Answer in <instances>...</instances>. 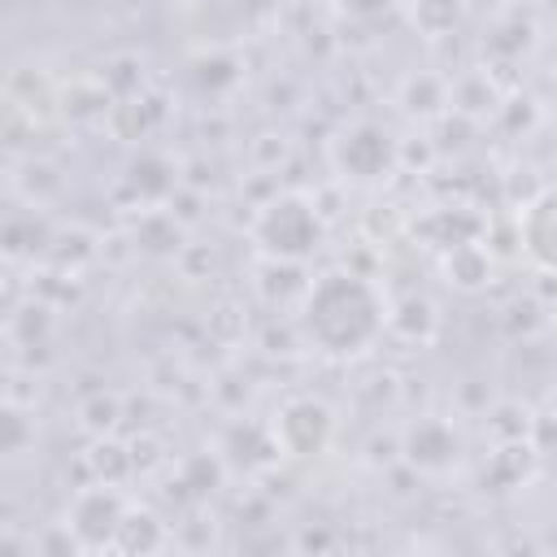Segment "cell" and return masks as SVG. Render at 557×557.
<instances>
[{"label": "cell", "instance_id": "obj_4", "mask_svg": "<svg viewBox=\"0 0 557 557\" xmlns=\"http://www.w3.org/2000/svg\"><path fill=\"white\" fill-rule=\"evenodd\" d=\"M270 435L283 457L292 461H313L331 448L335 440V409L318 396H287L278 413L270 418Z\"/></svg>", "mask_w": 557, "mask_h": 557}, {"label": "cell", "instance_id": "obj_8", "mask_svg": "<svg viewBox=\"0 0 557 557\" xmlns=\"http://www.w3.org/2000/svg\"><path fill=\"white\" fill-rule=\"evenodd\" d=\"M387 335L409 344V348H422L440 335V309L431 296L422 292H405L396 300H387Z\"/></svg>", "mask_w": 557, "mask_h": 557}, {"label": "cell", "instance_id": "obj_5", "mask_svg": "<svg viewBox=\"0 0 557 557\" xmlns=\"http://www.w3.org/2000/svg\"><path fill=\"white\" fill-rule=\"evenodd\" d=\"M126 509H131V500L117 483H91L87 479L65 505V527L78 535L83 553H113V540H117Z\"/></svg>", "mask_w": 557, "mask_h": 557}, {"label": "cell", "instance_id": "obj_10", "mask_svg": "<svg viewBox=\"0 0 557 557\" xmlns=\"http://www.w3.org/2000/svg\"><path fill=\"white\" fill-rule=\"evenodd\" d=\"M396 104L418 122H440L453 109V87H448V78H440L431 70H413V74H405Z\"/></svg>", "mask_w": 557, "mask_h": 557}, {"label": "cell", "instance_id": "obj_2", "mask_svg": "<svg viewBox=\"0 0 557 557\" xmlns=\"http://www.w3.org/2000/svg\"><path fill=\"white\" fill-rule=\"evenodd\" d=\"M248 239H252L257 257L305 265L326 244V222L309 191H274L270 200L257 205Z\"/></svg>", "mask_w": 557, "mask_h": 557}, {"label": "cell", "instance_id": "obj_20", "mask_svg": "<svg viewBox=\"0 0 557 557\" xmlns=\"http://www.w3.org/2000/svg\"><path fill=\"white\" fill-rule=\"evenodd\" d=\"M26 444H35V431L26 435V409L17 400H4V457H22Z\"/></svg>", "mask_w": 557, "mask_h": 557}, {"label": "cell", "instance_id": "obj_19", "mask_svg": "<svg viewBox=\"0 0 557 557\" xmlns=\"http://www.w3.org/2000/svg\"><path fill=\"white\" fill-rule=\"evenodd\" d=\"M531 431H535V418H531V409L522 405V400H500V405H492V413H487V435L500 444V440H531Z\"/></svg>", "mask_w": 557, "mask_h": 557}, {"label": "cell", "instance_id": "obj_13", "mask_svg": "<svg viewBox=\"0 0 557 557\" xmlns=\"http://www.w3.org/2000/svg\"><path fill=\"white\" fill-rule=\"evenodd\" d=\"M170 540L174 535H170V522H161V513H152L148 505H131L117 527L113 553H161Z\"/></svg>", "mask_w": 557, "mask_h": 557}, {"label": "cell", "instance_id": "obj_17", "mask_svg": "<svg viewBox=\"0 0 557 557\" xmlns=\"http://www.w3.org/2000/svg\"><path fill=\"white\" fill-rule=\"evenodd\" d=\"M222 483V457L218 453H191L183 466H178V487L191 496V500H205L209 492H218Z\"/></svg>", "mask_w": 557, "mask_h": 557}, {"label": "cell", "instance_id": "obj_12", "mask_svg": "<svg viewBox=\"0 0 557 557\" xmlns=\"http://www.w3.org/2000/svg\"><path fill=\"white\" fill-rule=\"evenodd\" d=\"M535 461H540V453H535L531 440H500V444L492 448L487 466H483V479H487L492 487L509 492V487H522V483L535 474Z\"/></svg>", "mask_w": 557, "mask_h": 557}, {"label": "cell", "instance_id": "obj_23", "mask_svg": "<svg viewBox=\"0 0 557 557\" xmlns=\"http://www.w3.org/2000/svg\"><path fill=\"white\" fill-rule=\"evenodd\" d=\"M335 540L331 535H305V540H296V548H331Z\"/></svg>", "mask_w": 557, "mask_h": 557}, {"label": "cell", "instance_id": "obj_22", "mask_svg": "<svg viewBox=\"0 0 557 557\" xmlns=\"http://www.w3.org/2000/svg\"><path fill=\"white\" fill-rule=\"evenodd\" d=\"M131 453H135V470H148V466H157V461H161V453H157V440H152V435L131 440Z\"/></svg>", "mask_w": 557, "mask_h": 557}, {"label": "cell", "instance_id": "obj_21", "mask_svg": "<svg viewBox=\"0 0 557 557\" xmlns=\"http://www.w3.org/2000/svg\"><path fill=\"white\" fill-rule=\"evenodd\" d=\"M335 9L348 13V17H357V22H374V17L392 13L396 0H335Z\"/></svg>", "mask_w": 557, "mask_h": 557}, {"label": "cell", "instance_id": "obj_6", "mask_svg": "<svg viewBox=\"0 0 557 557\" xmlns=\"http://www.w3.org/2000/svg\"><path fill=\"white\" fill-rule=\"evenodd\" d=\"M466 440L453 426V418L440 413H422L400 431V461L418 474H448L461 466Z\"/></svg>", "mask_w": 557, "mask_h": 557}, {"label": "cell", "instance_id": "obj_7", "mask_svg": "<svg viewBox=\"0 0 557 557\" xmlns=\"http://www.w3.org/2000/svg\"><path fill=\"white\" fill-rule=\"evenodd\" d=\"M518 248L540 274L557 278V183L540 187L518 209Z\"/></svg>", "mask_w": 557, "mask_h": 557}, {"label": "cell", "instance_id": "obj_16", "mask_svg": "<svg viewBox=\"0 0 557 557\" xmlns=\"http://www.w3.org/2000/svg\"><path fill=\"white\" fill-rule=\"evenodd\" d=\"M126 183H131V191H135V200L139 205H157V200H165L170 191H174V165L165 161V157H157V152H139L131 165H126Z\"/></svg>", "mask_w": 557, "mask_h": 557}, {"label": "cell", "instance_id": "obj_18", "mask_svg": "<svg viewBox=\"0 0 557 557\" xmlns=\"http://www.w3.org/2000/svg\"><path fill=\"white\" fill-rule=\"evenodd\" d=\"M122 426V400L113 392H91L78 400V431L87 435H113Z\"/></svg>", "mask_w": 557, "mask_h": 557}, {"label": "cell", "instance_id": "obj_9", "mask_svg": "<svg viewBox=\"0 0 557 557\" xmlns=\"http://www.w3.org/2000/svg\"><path fill=\"white\" fill-rule=\"evenodd\" d=\"M440 270H444V283H448V287H457V292L474 296V292H483V287L492 283L496 261H492L487 244H479V239H461V244L444 248Z\"/></svg>", "mask_w": 557, "mask_h": 557}, {"label": "cell", "instance_id": "obj_3", "mask_svg": "<svg viewBox=\"0 0 557 557\" xmlns=\"http://www.w3.org/2000/svg\"><path fill=\"white\" fill-rule=\"evenodd\" d=\"M326 161L344 183L374 187V183H387L400 170V139L383 122L361 117V122H348L331 135Z\"/></svg>", "mask_w": 557, "mask_h": 557}, {"label": "cell", "instance_id": "obj_1", "mask_svg": "<svg viewBox=\"0 0 557 557\" xmlns=\"http://www.w3.org/2000/svg\"><path fill=\"white\" fill-rule=\"evenodd\" d=\"M296 326L309 348L348 361L387 335V296L357 270H322L296 309Z\"/></svg>", "mask_w": 557, "mask_h": 557}, {"label": "cell", "instance_id": "obj_11", "mask_svg": "<svg viewBox=\"0 0 557 557\" xmlns=\"http://www.w3.org/2000/svg\"><path fill=\"white\" fill-rule=\"evenodd\" d=\"M131 244L144 252V257H178L187 248V231L183 222L174 218V209H157L148 205L139 213V222L131 226Z\"/></svg>", "mask_w": 557, "mask_h": 557}, {"label": "cell", "instance_id": "obj_14", "mask_svg": "<svg viewBox=\"0 0 557 557\" xmlns=\"http://www.w3.org/2000/svg\"><path fill=\"white\" fill-rule=\"evenodd\" d=\"M83 470L91 483H117L122 487L135 474V453H131V444H122L113 435H91V444L83 453Z\"/></svg>", "mask_w": 557, "mask_h": 557}, {"label": "cell", "instance_id": "obj_15", "mask_svg": "<svg viewBox=\"0 0 557 557\" xmlns=\"http://www.w3.org/2000/svg\"><path fill=\"white\" fill-rule=\"evenodd\" d=\"M466 13H470V0H409V26L431 44L461 30Z\"/></svg>", "mask_w": 557, "mask_h": 557}]
</instances>
